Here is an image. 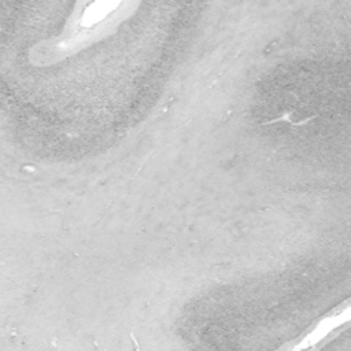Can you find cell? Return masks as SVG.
Wrapping results in <instances>:
<instances>
[{"label": "cell", "instance_id": "6da1fadb", "mask_svg": "<svg viewBox=\"0 0 351 351\" xmlns=\"http://www.w3.org/2000/svg\"><path fill=\"white\" fill-rule=\"evenodd\" d=\"M129 3H84L74 11L59 36L37 44L30 52L32 63L48 66L80 52L108 36L129 16Z\"/></svg>", "mask_w": 351, "mask_h": 351}, {"label": "cell", "instance_id": "7a4b0ae2", "mask_svg": "<svg viewBox=\"0 0 351 351\" xmlns=\"http://www.w3.org/2000/svg\"><path fill=\"white\" fill-rule=\"evenodd\" d=\"M348 314V308L346 307L344 310H337L330 313L328 317L321 318L315 325L310 328V330L303 335L300 339H298V343L293 346L295 348H311L315 346H319V343L330 336L333 330H336L341 322H343V315Z\"/></svg>", "mask_w": 351, "mask_h": 351}]
</instances>
